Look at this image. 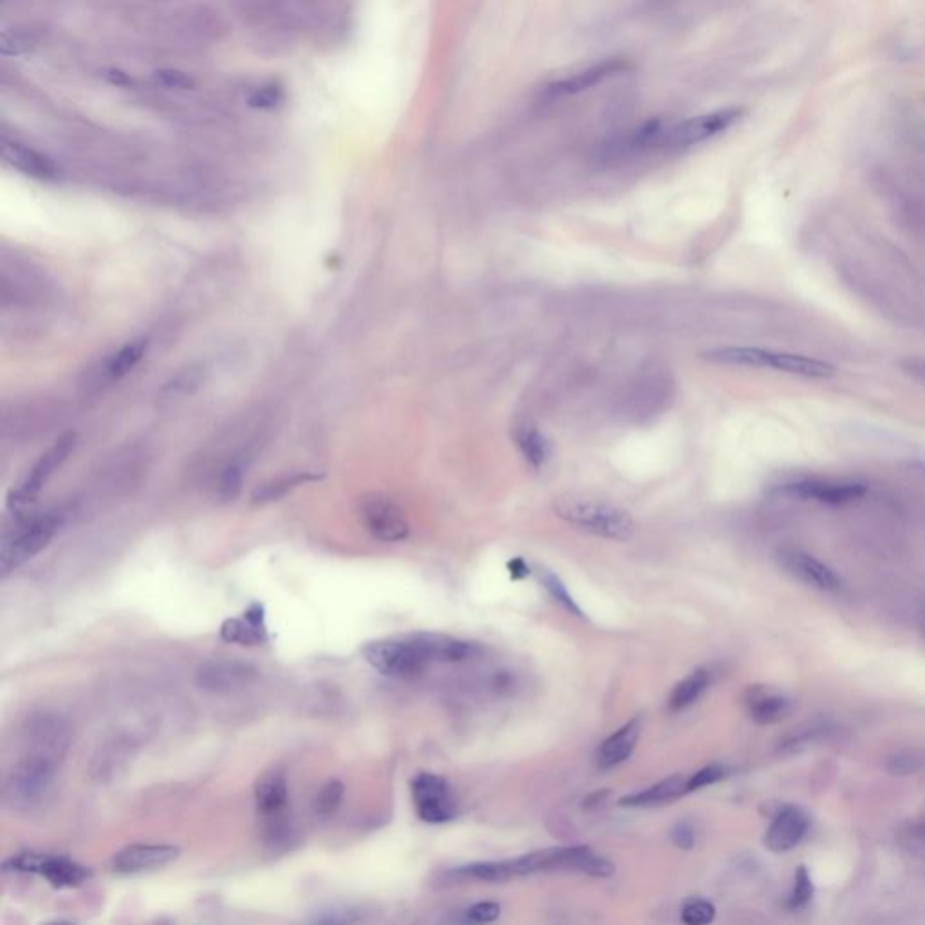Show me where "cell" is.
<instances>
[{
  "instance_id": "obj_44",
  "label": "cell",
  "mask_w": 925,
  "mask_h": 925,
  "mask_svg": "<svg viewBox=\"0 0 925 925\" xmlns=\"http://www.w3.org/2000/svg\"><path fill=\"white\" fill-rule=\"evenodd\" d=\"M907 374L915 376L918 380H925V358H911L902 364Z\"/></svg>"
},
{
  "instance_id": "obj_23",
  "label": "cell",
  "mask_w": 925,
  "mask_h": 925,
  "mask_svg": "<svg viewBox=\"0 0 925 925\" xmlns=\"http://www.w3.org/2000/svg\"><path fill=\"white\" fill-rule=\"evenodd\" d=\"M2 156L13 167L37 178H51L57 172L51 159L17 141H2Z\"/></svg>"
},
{
  "instance_id": "obj_24",
  "label": "cell",
  "mask_w": 925,
  "mask_h": 925,
  "mask_svg": "<svg viewBox=\"0 0 925 925\" xmlns=\"http://www.w3.org/2000/svg\"><path fill=\"white\" fill-rule=\"evenodd\" d=\"M687 794V779L682 776L669 777L658 785L647 788L638 794L626 795L620 799L622 806H656V804L669 803L673 799Z\"/></svg>"
},
{
  "instance_id": "obj_12",
  "label": "cell",
  "mask_w": 925,
  "mask_h": 925,
  "mask_svg": "<svg viewBox=\"0 0 925 925\" xmlns=\"http://www.w3.org/2000/svg\"><path fill=\"white\" fill-rule=\"evenodd\" d=\"M777 561L786 573L801 580L806 586L828 593H835L842 588L841 577L830 566L799 548H781L777 552Z\"/></svg>"
},
{
  "instance_id": "obj_28",
  "label": "cell",
  "mask_w": 925,
  "mask_h": 925,
  "mask_svg": "<svg viewBox=\"0 0 925 925\" xmlns=\"http://www.w3.org/2000/svg\"><path fill=\"white\" fill-rule=\"evenodd\" d=\"M147 351V340L145 338H140V340H134L131 344L120 349L116 355L109 360L107 364V374L111 380H120L125 374L132 371L138 362H140L143 355Z\"/></svg>"
},
{
  "instance_id": "obj_7",
  "label": "cell",
  "mask_w": 925,
  "mask_h": 925,
  "mask_svg": "<svg viewBox=\"0 0 925 925\" xmlns=\"http://www.w3.org/2000/svg\"><path fill=\"white\" fill-rule=\"evenodd\" d=\"M76 445L75 432H67L60 436L49 449L37 459V463L31 467L28 476L20 483L19 488L13 490L11 494V505L20 506L28 505L31 501L37 499L42 488L47 485V481L55 476L58 468L66 463L69 454L73 452Z\"/></svg>"
},
{
  "instance_id": "obj_8",
  "label": "cell",
  "mask_w": 925,
  "mask_h": 925,
  "mask_svg": "<svg viewBox=\"0 0 925 925\" xmlns=\"http://www.w3.org/2000/svg\"><path fill=\"white\" fill-rule=\"evenodd\" d=\"M743 114L745 111L741 107H729V109H720L714 113L701 114V116L676 125L671 131L664 132L662 141L671 149L691 147V145L711 140L721 132L727 131L729 127L743 118Z\"/></svg>"
},
{
  "instance_id": "obj_45",
  "label": "cell",
  "mask_w": 925,
  "mask_h": 925,
  "mask_svg": "<svg viewBox=\"0 0 925 925\" xmlns=\"http://www.w3.org/2000/svg\"><path fill=\"white\" fill-rule=\"evenodd\" d=\"M508 571H510V577L514 580L524 579V577L530 575V568L521 557H515V559L508 562Z\"/></svg>"
},
{
  "instance_id": "obj_38",
  "label": "cell",
  "mask_w": 925,
  "mask_h": 925,
  "mask_svg": "<svg viewBox=\"0 0 925 925\" xmlns=\"http://www.w3.org/2000/svg\"><path fill=\"white\" fill-rule=\"evenodd\" d=\"M727 774H729V770L723 765H709V767L701 768L700 772H696L691 779H687V792H694V790H700L705 786L714 785Z\"/></svg>"
},
{
  "instance_id": "obj_5",
  "label": "cell",
  "mask_w": 925,
  "mask_h": 925,
  "mask_svg": "<svg viewBox=\"0 0 925 925\" xmlns=\"http://www.w3.org/2000/svg\"><path fill=\"white\" fill-rule=\"evenodd\" d=\"M60 524H62L60 515L47 514L19 528L11 539L2 544V550H0L2 575L8 577L13 571L19 570L20 566L35 559L38 553L44 552L49 542L53 541V537L57 535Z\"/></svg>"
},
{
  "instance_id": "obj_50",
  "label": "cell",
  "mask_w": 925,
  "mask_h": 925,
  "mask_svg": "<svg viewBox=\"0 0 925 925\" xmlns=\"http://www.w3.org/2000/svg\"><path fill=\"white\" fill-rule=\"evenodd\" d=\"M922 629H924V636H925V613L924 615H922Z\"/></svg>"
},
{
  "instance_id": "obj_30",
  "label": "cell",
  "mask_w": 925,
  "mask_h": 925,
  "mask_svg": "<svg viewBox=\"0 0 925 925\" xmlns=\"http://www.w3.org/2000/svg\"><path fill=\"white\" fill-rule=\"evenodd\" d=\"M459 875H465L470 879L485 880V882H506L512 879V873L508 868V862H485V864H472L467 868H461Z\"/></svg>"
},
{
  "instance_id": "obj_19",
  "label": "cell",
  "mask_w": 925,
  "mask_h": 925,
  "mask_svg": "<svg viewBox=\"0 0 925 925\" xmlns=\"http://www.w3.org/2000/svg\"><path fill=\"white\" fill-rule=\"evenodd\" d=\"M221 638L228 644L261 645L268 640L264 608L252 604L246 609L244 618H228L221 626Z\"/></svg>"
},
{
  "instance_id": "obj_2",
  "label": "cell",
  "mask_w": 925,
  "mask_h": 925,
  "mask_svg": "<svg viewBox=\"0 0 925 925\" xmlns=\"http://www.w3.org/2000/svg\"><path fill=\"white\" fill-rule=\"evenodd\" d=\"M701 358L720 365H739V367H767L781 373L795 374L803 378L824 380L832 378L835 367L812 356L776 353L761 347H718L701 353Z\"/></svg>"
},
{
  "instance_id": "obj_49",
  "label": "cell",
  "mask_w": 925,
  "mask_h": 925,
  "mask_svg": "<svg viewBox=\"0 0 925 925\" xmlns=\"http://www.w3.org/2000/svg\"><path fill=\"white\" fill-rule=\"evenodd\" d=\"M47 925H73V924H69V922H64V920H58V922H51V924H47Z\"/></svg>"
},
{
  "instance_id": "obj_39",
  "label": "cell",
  "mask_w": 925,
  "mask_h": 925,
  "mask_svg": "<svg viewBox=\"0 0 925 925\" xmlns=\"http://www.w3.org/2000/svg\"><path fill=\"white\" fill-rule=\"evenodd\" d=\"M813 895V884L808 871L804 866L797 869V875H795V886L794 891H792V897H790V907H804L810 900H812Z\"/></svg>"
},
{
  "instance_id": "obj_27",
  "label": "cell",
  "mask_w": 925,
  "mask_h": 925,
  "mask_svg": "<svg viewBox=\"0 0 925 925\" xmlns=\"http://www.w3.org/2000/svg\"><path fill=\"white\" fill-rule=\"evenodd\" d=\"M317 479V474H311V472H299V474H291V476L271 479L268 483H262V485L255 490V494L252 496L253 505H266V503L279 501L281 497L286 496L293 488L304 485V483H309V481H317Z\"/></svg>"
},
{
  "instance_id": "obj_31",
  "label": "cell",
  "mask_w": 925,
  "mask_h": 925,
  "mask_svg": "<svg viewBox=\"0 0 925 925\" xmlns=\"http://www.w3.org/2000/svg\"><path fill=\"white\" fill-rule=\"evenodd\" d=\"M924 763L922 754H918L915 750H902L888 757L886 770L891 776H913L918 770L924 768Z\"/></svg>"
},
{
  "instance_id": "obj_10",
  "label": "cell",
  "mask_w": 925,
  "mask_h": 925,
  "mask_svg": "<svg viewBox=\"0 0 925 925\" xmlns=\"http://www.w3.org/2000/svg\"><path fill=\"white\" fill-rule=\"evenodd\" d=\"M362 519L374 539L382 542H400L409 537V523L402 508L389 497L374 494L362 501Z\"/></svg>"
},
{
  "instance_id": "obj_26",
  "label": "cell",
  "mask_w": 925,
  "mask_h": 925,
  "mask_svg": "<svg viewBox=\"0 0 925 925\" xmlns=\"http://www.w3.org/2000/svg\"><path fill=\"white\" fill-rule=\"evenodd\" d=\"M515 443L521 450L526 463L533 468H542L552 456L550 441L544 438L541 430L533 425H521L515 430Z\"/></svg>"
},
{
  "instance_id": "obj_22",
  "label": "cell",
  "mask_w": 925,
  "mask_h": 925,
  "mask_svg": "<svg viewBox=\"0 0 925 925\" xmlns=\"http://www.w3.org/2000/svg\"><path fill=\"white\" fill-rule=\"evenodd\" d=\"M747 705L752 720L759 725L777 723L790 712V700L777 692L768 691L765 687L748 689Z\"/></svg>"
},
{
  "instance_id": "obj_4",
  "label": "cell",
  "mask_w": 925,
  "mask_h": 925,
  "mask_svg": "<svg viewBox=\"0 0 925 925\" xmlns=\"http://www.w3.org/2000/svg\"><path fill=\"white\" fill-rule=\"evenodd\" d=\"M362 656L378 673L396 680L418 678L429 667V660L414 644L411 635L367 642L362 649Z\"/></svg>"
},
{
  "instance_id": "obj_51",
  "label": "cell",
  "mask_w": 925,
  "mask_h": 925,
  "mask_svg": "<svg viewBox=\"0 0 925 925\" xmlns=\"http://www.w3.org/2000/svg\"><path fill=\"white\" fill-rule=\"evenodd\" d=\"M924 474H925V468H924Z\"/></svg>"
},
{
  "instance_id": "obj_46",
  "label": "cell",
  "mask_w": 925,
  "mask_h": 925,
  "mask_svg": "<svg viewBox=\"0 0 925 925\" xmlns=\"http://www.w3.org/2000/svg\"><path fill=\"white\" fill-rule=\"evenodd\" d=\"M105 76H107L109 82H113V84L116 85L132 84L131 76L127 75V73H123L120 69H109V71H105Z\"/></svg>"
},
{
  "instance_id": "obj_11",
  "label": "cell",
  "mask_w": 925,
  "mask_h": 925,
  "mask_svg": "<svg viewBox=\"0 0 925 925\" xmlns=\"http://www.w3.org/2000/svg\"><path fill=\"white\" fill-rule=\"evenodd\" d=\"M412 799L425 823H447L454 817V803L447 781L434 774H420L412 781Z\"/></svg>"
},
{
  "instance_id": "obj_1",
  "label": "cell",
  "mask_w": 925,
  "mask_h": 925,
  "mask_svg": "<svg viewBox=\"0 0 925 925\" xmlns=\"http://www.w3.org/2000/svg\"><path fill=\"white\" fill-rule=\"evenodd\" d=\"M553 510L571 526L609 541H627L636 532L635 519L629 512L597 497L577 494L557 497Z\"/></svg>"
},
{
  "instance_id": "obj_35",
  "label": "cell",
  "mask_w": 925,
  "mask_h": 925,
  "mask_svg": "<svg viewBox=\"0 0 925 925\" xmlns=\"http://www.w3.org/2000/svg\"><path fill=\"white\" fill-rule=\"evenodd\" d=\"M716 916V909L707 900H691L683 907L682 922L685 925H709Z\"/></svg>"
},
{
  "instance_id": "obj_43",
  "label": "cell",
  "mask_w": 925,
  "mask_h": 925,
  "mask_svg": "<svg viewBox=\"0 0 925 925\" xmlns=\"http://www.w3.org/2000/svg\"><path fill=\"white\" fill-rule=\"evenodd\" d=\"M671 837H673L674 844L682 850H691L694 846V833H692L691 826L687 824H678L671 832Z\"/></svg>"
},
{
  "instance_id": "obj_13",
  "label": "cell",
  "mask_w": 925,
  "mask_h": 925,
  "mask_svg": "<svg viewBox=\"0 0 925 925\" xmlns=\"http://www.w3.org/2000/svg\"><path fill=\"white\" fill-rule=\"evenodd\" d=\"M179 857V848L169 844H132L114 855L113 869L122 875H138L163 868Z\"/></svg>"
},
{
  "instance_id": "obj_15",
  "label": "cell",
  "mask_w": 925,
  "mask_h": 925,
  "mask_svg": "<svg viewBox=\"0 0 925 925\" xmlns=\"http://www.w3.org/2000/svg\"><path fill=\"white\" fill-rule=\"evenodd\" d=\"M414 644L418 645L423 656L430 662L458 664L474 660L481 655V647L476 642L445 635V633H412Z\"/></svg>"
},
{
  "instance_id": "obj_33",
  "label": "cell",
  "mask_w": 925,
  "mask_h": 925,
  "mask_svg": "<svg viewBox=\"0 0 925 925\" xmlns=\"http://www.w3.org/2000/svg\"><path fill=\"white\" fill-rule=\"evenodd\" d=\"M824 732H826L824 727H815V725H810L806 729L794 730L779 743V750L788 752V754L799 752V750H803L804 747H808L810 743H813L815 739L821 738Z\"/></svg>"
},
{
  "instance_id": "obj_18",
  "label": "cell",
  "mask_w": 925,
  "mask_h": 925,
  "mask_svg": "<svg viewBox=\"0 0 925 925\" xmlns=\"http://www.w3.org/2000/svg\"><path fill=\"white\" fill-rule=\"evenodd\" d=\"M806 830H808V819L803 810L794 808V806L783 808L777 813L774 823L770 824L767 835H765V844L770 851L785 853L801 842Z\"/></svg>"
},
{
  "instance_id": "obj_21",
  "label": "cell",
  "mask_w": 925,
  "mask_h": 925,
  "mask_svg": "<svg viewBox=\"0 0 925 925\" xmlns=\"http://www.w3.org/2000/svg\"><path fill=\"white\" fill-rule=\"evenodd\" d=\"M640 730H642V721L640 718H635L626 723L622 729H618L615 734H611L597 750L598 767H617L629 759L640 738Z\"/></svg>"
},
{
  "instance_id": "obj_3",
  "label": "cell",
  "mask_w": 925,
  "mask_h": 925,
  "mask_svg": "<svg viewBox=\"0 0 925 925\" xmlns=\"http://www.w3.org/2000/svg\"><path fill=\"white\" fill-rule=\"evenodd\" d=\"M512 877L530 875L537 871H579L589 877H609L615 873V864L597 851L586 846L533 851L519 859L508 860Z\"/></svg>"
},
{
  "instance_id": "obj_17",
  "label": "cell",
  "mask_w": 925,
  "mask_h": 925,
  "mask_svg": "<svg viewBox=\"0 0 925 925\" xmlns=\"http://www.w3.org/2000/svg\"><path fill=\"white\" fill-rule=\"evenodd\" d=\"M626 69H629V62L622 60V58L604 60L600 64H595V66L580 71L577 75L568 76V78H562V80L546 85L544 94L550 96V98H559V96H568V94L582 93L589 87L597 85L598 82H604L609 76L624 73Z\"/></svg>"
},
{
  "instance_id": "obj_14",
  "label": "cell",
  "mask_w": 925,
  "mask_h": 925,
  "mask_svg": "<svg viewBox=\"0 0 925 925\" xmlns=\"http://www.w3.org/2000/svg\"><path fill=\"white\" fill-rule=\"evenodd\" d=\"M786 494L799 499H813L824 505H850L868 494V488L853 481H799L785 486Z\"/></svg>"
},
{
  "instance_id": "obj_48",
  "label": "cell",
  "mask_w": 925,
  "mask_h": 925,
  "mask_svg": "<svg viewBox=\"0 0 925 925\" xmlns=\"http://www.w3.org/2000/svg\"><path fill=\"white\" fill-rule=\"evenodd\" d=\"M916 824H918V826H922V828H925V810L924 813H922V817L916 821Z\"/></svg>"
},
{
  "instance_id": "obj_6",
  "label": "cell",
  "mask_w": 925,
  "mask_h": 925,
  "mask_svg": "<svg viewBox=\"0 0 925 925\" xmlns=\"http://www.w3.org/2000/svg\"><path fill=\"white\" fill-rule=\"evenodd\" d=\"M57 772V759L28 754L13 770L10 797L20 806H33L46 797Z\"/></svg>"
},
{
  "instance_id": "obj_25",
  "label": "cell",
  "mask_w": 925,
  "mask_h": 925,
  "mask_svg": "<svg viewBox=\"0 0 925 925\" xmlns=\"http://www.w3.org/2000/svg\"><path fill=\"white\" fill-rule=\"evenodd\" d=\"M712 676L707 669H696L682 682L676 683L671 696H669V709L673 712H682L694 705L703 692L709 689Z\"/></svg>"
},
{
  "instance_id": "obj_37",
  "label": "cell",
  "mask_w": 925,
  "mask_h": 925,
  "mask_svg": "<svg viewBox=\"0 0 925 925\" xmlns=\"http://www.w3.org/2000/svg\"><path fill=\"white\" fill-rule=\"evenodd\" d=\"M900 844L904 850L925 862V828L916 823L909 824L900 833Z\"/></svg>"
},
{
  "instance_id": "obj_41",
  "label": "cell",
  "mask_w": 925,
  "mask_h": 925,
  "mask_svg": "<svg viewBox=\"0 0 925 925\" xmlns=\"http://www.w3.org/2000/svg\"><path fill=\"white\" fill-rule=\"evenodd\" d=\"M499 915H501V906L496 902H479L468 911V918L479 924L494 922Z\"/></svg>"
},
{
  "instance_id": "obj_32",
  "label": "cell",
  "mask_w": 925,
  "mask_h": 925,
  "mask_svg": "<svg viewBox=\"0 0 925 925\" xmlns=\"http://www.w3.org/2000/svg\"><path fill=\"white\" fill-rule=\"evenodd\" d=\"M243 477V467L239 463H230L221 472L217 494H219L223 503H232L239 497L241 490H243Z\"/></svg>"
},
{
  "instance_id": "obj_20",
  "label": "cell",
  "mask_w": 925,
  "mask_h": 925,
  "mask_svg": "<svg viewBox=\"0 0 925 925\" xmlns=\"http://www.w3.org/2000/svg\"><path fill=\"white\" fill-rule=\"evenodd\" d=\"M288 783L279 770H270L257 781L255 804L262 817L279 819L288 806Z\"/></svg>"
},
{
  "instance_id": "obj_42",
  "label": "cell",
  "mask_w": 925,
  "mask_h": 925,
  "mask_svg": "<svg viewBox=\"0 0 925 925\" xmlns=\"http://www.w3.org/2000/svg\"><path fill=\"white\" fill-rule=\"evenodd\" d=\"M282 94L279 89L275 87H264L261 91L253 94L252 100L250 103L255 105V107H273L277 103L281 102Z\"/></svg>"
},
{
  "instance_id": "obj_36",
  "label": "cell",
  "mask_w": 925,
  "mask_h": 925,
  "mask_svg": "<svg viewBox=\"0 0 925 925\" xmlns=\"http://www.w3.org/2000/svg\"><path fill=\"white\" fill-rule=\"evenodd\" d=\"M342 795H344L342 783L329 781L328 785L318 792L317 801H315V810L318 815H331L337 812L338 806L342 803Z\"/></svg>"
},
{
  "instance_id": "obj_16",
  "label": "cell",
  "mask_w": 925,
  "mask_h": 925,
  "mask_svg": "<svg viewBox=\"0 0 925 925\" xmlns=\"http://www.w3.org/2000/svg\"><path fill=\"white\" fill-rule=\"evenodd\" d=\"M13 866L22 871H37L58 888H73V886L82 884L87 877L82 866L66 859H57V857L22 855L19 859L13 860Z\"/></svg>"
},
{
  "instance_id": "obj_9",
  "label": "cell",
  "mask_w": 925,
  "mask_h": 925,
  "mask_svg": "<svg viewBox=\"0 0 925 925\" xmlns=\"http://www.w3.org/2000/svg\"><path fill=\"white\" fill-rule=\"evenodd\" d=\"M259 680V671L250 664L235 660H210L196 673V685L210 694L244 691Z\"/></svg>"
},
{
  "instance_id": "obj_34",
  "label": "cell",
  "mask_w": 925,
  "mask_h": 925,
  "mask_svg": "<svg viewBox=\"0 0 925 925\" xmlns=\"http://www.w3.org/2000/svg\"><path fill=\"white\" fill-rule=\"evenodd\" d=\"M33 46V35L26 29H4L0 33L2 55H19Z\"/></svg>"
},
{
  "instance_id": "obj_47",
  "label": "cell",
  "mask_w": 925,
  "mask_h": 925,
  "mask_svg": "<svg viewBox=\"0 0 925 925\" xmlns=\"http://www.w3.org/2000/svg\"><path fill=\"white\" fill-rule=\"evenodd\" d=\"M318 925H344V922L337 916H329V918H324L322 922H318Z\"/></svg>"
},
{
  "instance_id": "obj_29",
  "label": "cell",
  "mask_w": 925,
  "mask_h": 925,
  "mask_svg": "<svg viewBox=\"0 0 925 925\" xmlns=\"http://www.w3.org/2000/svg\"><path fill=\"white\" fill-rule=\"evenodd\" d=\"M541 580L544 588L548 589V593L552 595L557 604H561L562 608L566 609L571 615H575V617H584L579 604L575 602V598L571 597L570 591L555 573L550 570H541Z\"/></svg>"
},
{
  "instance_id": "obj_40",
  "label": "cell",
  "mask_w": 925,
  "mask_h": 925,
  "mask_svg": "<svg viewBox=\"0 0 925 925\" xmlns=\"http://www.w3.org/2000/svg\"><path fill=\"white\" fill-rule=\"evenodd\" d=\"M154 80L170 89H188L194 85V80L178 69H159L154 73Z\"/></svg>"
}]
</instances>
